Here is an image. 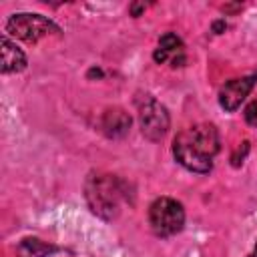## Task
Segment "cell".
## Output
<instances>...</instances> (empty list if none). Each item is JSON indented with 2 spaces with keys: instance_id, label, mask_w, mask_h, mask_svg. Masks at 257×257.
<instances>
[{
  "instance_id": "obj_6",
  "label": "cell",
  "mask_w": 257,
  "mask_h": 257,
  "mask_svg": "<svg viewBox=\"0 0 257 257\" xmlns=\"http://www.w3.org/2000/svg\"><path fill=\"white\" fill-rule=\"evenodd\" d=\"M255 82H257L255 74H247V76H239V78L227 80L219 90L221 108H225L227 112H235L241 106V102L249 96V92L253 90Z\"/></svg>"
},
{
  "instance_id": "obj_12",
  "label": "cell",
  "mask_w": 257,
  "mask_h": 257,
  "mask_svg": "<svg viewBox=\"0 0 257 257\" xmlns=\"http://www.w3.org/2000/svg\"><path fill=\"white\" fill-rule=\"evenodd\" d=\"M247 151H249V143H247V141H243V143H241V147H239V149L235 151V155L231 157V161H233V165H235V167H239V165L243 163V159H245Z\"/></svg>"
},
{
  "instance_id": "obj_14",
  "label": "cell",
  "mask_w": 257,
  "mask_h": 257,
  "mask_svg": "<svg viewBox=\"0 0 257 257\" xmlns=\"http://www.w3.org/2000/svg\"><path fill=\"white\" fill-rule=\"evenodd\" d=\"M143 10H145V4H133V6H131V12H133V16H139Z\"/></svg>"
},
{
  "instance_id": "obj_13",
  "label": "cell",
  "mask_w": 257,
  "mask_h": 257,
  "mask_svg": "<svg viewBox=\"0 0 257 257\" xmlns=\"http://www.w3.org/2000/svg\"><path fill=\"white\" fill-rule=\"evenodd\" d=\"M227 28V24H225V20H217V22H213V30L217 32V34H221L223 30Z\"/></svg>"
},
{
  "instance_id": "obj_8",
  "label": "cell",
  "mask_w": 257,
  "mask_h": 257,
  "mask_svg": "<svg viewBox=\"0 0 257 257\" xmlns=\"http://www.w3.org/2000/svg\"><path fill=\"white\" fill-rule=\"evenodd\" d=\"M2 74H14L22 72L26 68V54L22 48L16 46V42L10 40V36L2 34Z\"/></svg>"
},
{
  "instance_id": "obj_9",
  "label": "cell",
  "mask_w": 257,
  "mask_h": 257,
  "mask_svg": "<svg viewBox=\"0 0 257 257\" xmlns=\"http://www.w3.org/2000/svg\"><path fill=\"white\" fill-rule=\"evenodd\" d=\"M179 54H185L183 52V40L175 32H165L159 38V48L153 52V58H155L157 64H163L167 60L177 58Z\"/></svg>"
},
{
  "instance_id": "obj_3",
  "label": "cell",
  "mask_w": 257,
  "mask_h": 257,
  "mask_svg": "<svg viewBox=\"0 0 257 257\" xmlns=\"http://www.w3.org/2000/svg\"><path fill=\"white\" fill-rule=\"evenodd\" d=\"M4 34L24 40V42H38L44 36L60 34V26L44 14L36 12H18L12 14L4 24Z\"/></svg>"
},
{
  "instance_id": "obj_15",
  "label": "cell",
  "mask_w": 257,
  "mask_h": 257,
  "mask_svg": "<svg viewBox=\"0 0 257 257\" xmlns=\"http://www.w3.org/2000/svg\"><path fill=\"white\" fill-rule=\"evenodd\" d=\"M249 257H257V243H255V247H253V253H251Z\"/></svg>"
},
{
  "instance_id": "obj_10",
  "label": "cell",
  "mask_w": 257,
  "mask_h": 257,
  "mask_svg": "<svg viewBox=\"0 0 257 257\" xmlns=\"http://www.w3.org/2000/svg\"><path fill=\"white\" fill-rule=\"evenodd\" d=\"M56 251L54 245L42 241V239H36V237H26L18 243V257H48Z\"/></svg>"
},
{
  "instance_id": "obj_4",
  "label": "cell",
  "mask_w": 257,
  "mask_h": 257,
  "mask_svg": "<svg viewBox=\"0 0 257 257\" xmlns=\"http://www.w3.org/2000/svg\"><path fill=\"white\" fill-rule=\"evenodd\" d=\"M149 225L157 237H173L185 227V209L173 197H159L149 207Z\"/></svg>"
},
{
  "instance_id": "obj_1",
  "label": "cell",
  "mask_w": 257,
  "mask_h": 257,
  "mask_svg": "<svg viewBox=\"0 0 257 257\" xmlns=\"http://www.w3.org/2000/svg\"><path fill=\"white\" fill-rule=\"evenodd\" d=\"M221 149L219 133L213 124L201 122L181 131L173 141L175 161L191 173H209L213 169V159Z\"/></svg>"
},
{
  "instance_id": "obj_5",
  "label": "cell",
  "mask_w": 257,
  "mask_h": 257,
  "mask_svg": "<svg viewBox=\"0 0 257 257\" xmlns=\"http://www.w3.org/2000/svg\"><path fill=\"white\" fill-rule=\"evenodd\" d=\"M137 108H139V126L143 137H147L153 143L165 139L171 126V116L167 106L161 104L151 94H145L137 100Z\"/></svg>"
},
{
  "instance_id": "obj_2",
  "label": "cell",
  "mask_w": 257,
  "mask_h": 257,
  "mask_svg": "<svg viewBox=\"0 0 257 257\" xmlns=\"http://www.w3.org/2000/svg\"><path fill=\"white\" fill-rule=\"evenodd\" d=\"M124 191V183L106 173H90L84 183V197L90 211L106 221L118 217L120 203L126 197Z\"/></svg>"
},
{
  "instance_id": "obj_7",
  "label": "cell",
  "mask_w": 257,
  "mask_h": 257,
  "mask_svg": "<svg viewBox=\"0 0 257 257\" xmlns=\"http://www.w3.org/2000/svg\"><path fill=\"white\" fill-rule=\"evenodd\" d=\"M131 122L133 120H131V116H128V112L124 108L112 106V108H106L100 114L98 126L108 139H120L131 131Z\"/></svg>"
},
{
  "instance_id": "obj_11",
  "label": "cell",
  "mask_w": 257,
  "mask_h": 257,
  "mask_svg": "<svg viewBox=\"0 0 257 257\" xmlns=\"http://www.w3.org/2000/svg\"><path fill=\"white\" fill-rule=\"evenodd\" d=\"M243 116H245L247 124H251V126L257 128V102H249L245 106V110H243Z\"/></svg>"
}]
</instances>
